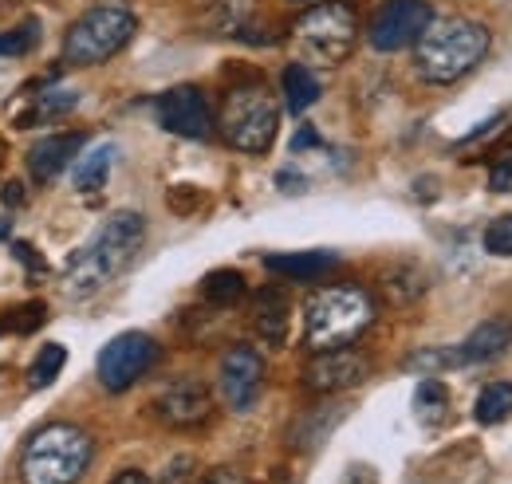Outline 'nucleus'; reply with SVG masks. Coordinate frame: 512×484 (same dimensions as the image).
<instances>
[{"label":"nucleus","mask_w":512,"mask_h":484,"mask_svg":"<svg viewBox=\"0 0 512 484\" xmlns=\"http://www.w3.org/2000/svg\"><path fill=\"white\" fill-rule=\"evenodd\" d=\"M146 241V221L138 213H115L91 241L83 244L64 268V292L71 300H87L103 292L115 276H123Z\"/></svg>","instance_id":"obj_1"},{"label":"nucleus","mask_w":512,"mask_h":484,"mask_svg":"<svg viewBox=\"0 0 512 484\" xmlns=\"http://www.w3.org/2000/svg\"><path fill=\"white\" fill-rule=\"evenodd\" d=\"M280 83H284L288 111H296V115H304V111L320 99V79H316V71H312L308 63H288Z\"/></svg>","instance_id":"obj_20"},{"label":"nucleus","mask_w":512,"mask_h":484,"mask_svg":"<svg viewBox=\"0 0 512 484\" xmlns=\"http://www.w3.org/2000/svg\"><path fill=\"white\" fill-rule=\"evenodd\" d=\"M509 347H512V319H489V323H481V327L461 343V359H465V366L489 363V359L505 355Z\"/></svg>","instance_id":"obj_17"},{"label":"nucleus","mask_w":512,"mask_h":484,"mask_svg":"<svg viewBox=\"0 0 512 484\" xmlns=\"http://www.w3.org/2000/svg\"><path fill=\"white\" fill-rule=\"evenodd\" d=\"M111 166H115V146L107 142V146H95V150H87L79 162H75V189L79 193H99L107 178H111Z\"/></svg>","instance_id":"obj_21"},{"label":"nucleus","mask_w":512,"mask_h":484,"mask_svg":"<svg viewBox=\"0 0 512 484\" xmlns=\"http://www.w3.org/2000/svg\"><path fill=\"white\" fill-rule=\"evenodd\" d=\"M0 241H8V221H0Z\"/></svg>","instance_id":"obj_39"},{"label":"nucleus","mask_w":512,"mask_h":484,"mask_svg":"<svg viewBox=\"0 0 512 484\" xmlns=\"http://www.w3.org/2000/svg\"><path fill=\"white\" fill-rule=\"evenodd\" d=\"M193 469H197V461H193V457H178V461H170V465H166L162 484H186L193 477Z\"/></svg>","instance_id":"obj_33"},{"label":"nucleus","mask_w":512,"mask_h":484,"mask_svg":"<svg viewBox=\"0 0 512 484\" xmlns=\"http://www.w3.org/2000/svg\"><path fill=\"white\" fill-rule=\"evenodd\" d=\"M201 484H249L237 469H217V473H209Z\"/></svg>","instance_id":"obj_35"},{"label":"nucleus","mask_w":512,"mask_h":484,"mask_svg":"<svg viewBox=\"0 0 512 484\" xmlns=\"http://www.w3.org/2000/svg\"><path fill=\"white\" fill-rule=\"evenodd\" d=\"M304 146H320V134L316 130H300L296 142H292V150H304Z\"/></svg>","instance_id":"obj_37"},{"label":"nucleus","mask_w":512,"mask_h":484,"mask_svg":"<svg viewBox=\"0 0 512 484\" xmlns=\"http://www.w3.org/2000/svg\"><path fill=\"white\" fill-rule=\"evenodd\" d=\"M162 347L142 335V331H127V335H115L103 351H99V382L111 390V394H123L130 390L138 378H146V370L158 363Z\"/></svg>","instance_id":"obj_9"},{"label":"nucleus","mask_w":512,"mask_h":484,"mask_svg":"<svg viewBox=\"0 0 512 484\" xmlns=\"http://www.w3.org/2000/svg\"><path fill=\"white\" fill-rule=\"evenodd\" d=\"M64 363H67L64 347H60V343H48V347L32 359V366H28V386H32V390L52 386V382H56V374L64 370Z\"/></svg>","instance_id":"obj_27"},{"label":"nucleus","mask_w":512,"mask_h":484,"mask_svg":"<svg viewBox=\"0 0 512 484\" xmlns=\"http://www.w3.org/2000/svg\"><path fill=\"white\" fill-rule=\"evenodd\" d=\"M12 252H16V260H20V264H24V268H28V272H36V276H40V272H44V260H40V256H36V248H32V244L16 241V244H12Z\"/></svg>","instance_id":"obj_34"},{"label":"nucleus","mask_w":512,"mask_h":484,"mask_svg":"<svg viewBox=\"0 0 512 484\" xmlns=\"http://www.w3.org/2000/svg\"><path fill=\"white\" fill-rule=\"evenodd\" d=\"M24 201V193H20V185L16 182H8L4 185V205H20Z\"/></svg>","instance_id":"obj_38"},{"label":"nucleus","mask_w":512,"mask_h":484,"mask_svg":"<svg viewBox=\"0 0 512 484\" xmlns=\"http://www.w3.org/2000/svg\"><path fill=\"white\" fill-rule=\"evenodd\" d=\"M158 122L178 134V138H209L213 134V111H209V99L201 95V87H170L162 99H158Z\"/></svg>","instance_id":"obj_12"},{"label":"nucleus","mask_w":512,"mask_h":484,"mask_svg":"<svg viewBox=\"0 0 512 484\" xmlns=\"http://www.w3.org/2000/svg\"><path fill=\"white\" fill-rule=\"evenodd\" d=\"M166 205H170V213L190 217V213L201 209V189H197V185H174V189L166 193Z\"/></svg>","instance_id":"obj_31"},{"label":"nucleus","mask_w":512,"mask_h":484,"mask_svg":"<svg viewBox=\"0 0 512 484\" xmlns=\"http://www.w3.org/2000/svg\"><path fill=\"white\" fill-rule=\"evenodd\" d=\"M288 319H292V300H288V292H284V288L268 284V288H260V292H256L253 327L268 347H284V339H288Z\"/></svg>","instance_id":"obj_14"},{"label":"nucleus","mask_w":512,"mask_h":484,"mask_svg":"<svg viewBox=\"0 0 512 484\" xmlns=\"http://www.w3.org/2000/svg\"><path fill=\"white\" fill-rule=\"evenodd\" d=\"M201 296L213 307H233V303L245 300V276L233 272V268H217L201 280Z\"/></svg>","instance_id":"obj_24"},{"label":"nucleus","mask_w":512,"mask_h":484,"mask_svg":"<svg viewBox=\"0 0 512 484\" xmlns=\"http://www.w3.org/2000/svg\"><path fill=\"white\" fill-rule=\"evenodd\" d=\"M95 441L79 425H44L28 437L20 453V481L24 484H75L91 469Z\"/></svg>","instance_id":"obj_3"},{"label":"nucleus","mask_w":512,"mask_h":484,"mask_svg":"<svg viewBox=\"0 0 512 484\" xmlns=\"http://www.w3.org/2000/svg\"><path fill=\"white\" fill-rule=\"evenodd\" d=\"M434 20L438 16L430 0H386L367 28V40L375 52H402V48H414Z\"/></svg>","instance_id":"obj_8"},{"label":"nucleus","mask_w":512,"mask_h":484,"mask_svg":"<svg viewBox=\"0 0 512 484\" xmlns=\"http://www.w3.org/2000/svg\"><path fill=\"white\" fill-rule=\"evenodd\" d=\"M44 319H48V307H44V303H20V307L4 311V319H0V331H16V335H28V331H36Z\"/></svg>","instance_id":"obj_28"},{"label":"nucleus","mask_w":512,"mask_h":484,"mask_svg":"<svg viewBox=\"0 0 512 484\" xmlns=\"http://www.w3.org/2000/svg\"><path fill=\"white\" fill-rule=\"evenodd\" d=\"M406 366H410V370H418V374H426V378H438L442 370H457V366H465V359H461V347H426V351L410 355Z\"/></svg>","instance_id":"obj_26"},{"label":"nucleus","mask_w":512,"mask_h":484,"mask_svg":"<svg viewBox=\"0 0 512 484\" xmlns=\"http://www.w3.org/2000/svg\"><path fill=\"white\" fill-rule=\"evenodd\" d=\"M375 323V300L355 284H331L308 300L304 339L312 351L351 347Z\"/></svg>","instance_id":"obj_4"},{"label":"nucleus","mask_w":512,"mask_h":484,"mask_svg":"<svg viewBox=\"0 0 512 484\" xmlns=\"http://www.w3.org/2000/svg\"><path fill=\"white\" fill-rule=\"evenodd\" d=\"M111 484H150V477H146L142 469H123V473H115Z\"/></svg>","instance_id":"obj_36"},{"label":"nucleus","mask_w":512,"mask_h":484,"mask_svg":"<svg viewBox=\"0 0 512 484\" xmlns=\"http://www.w3.org/2000/svg\"><path fill=\"white\" fill-rule=\"evenodd\" d=\"M489 189H493V193H512V154L497 158V166H493V174H489Z\"/></svg>","instance_id":"obj_32"},{"label":"nucleus","mask_w":512,"mask_h":484,"mask_svg":"<svg viewBox=\"0 0 512 484\" xmlns=\"http://www.w3.org/2000/svg\"><path fill=\"white\" fill-rule=\"evenodd\" d=\"M418 48V75L426 83H457L489 56V28L469 16H446L426 28Z\"/></svg>","instance_id":"obj_2"},{"label":"nucleus","mask_w":512,"mask_h":484,"mask_svg":"<svg viewBox=\"0 0 512 484\" xmlns=\"http://www.w3.org/2000/svg\"><path fill=\"white\" fill-rule=\"evenodd\" d=\"M217 386H221V398L229 410H237V414L253 410L260 390H264V359L253 347H229L221 359V370H217Z\"/></svg>","instance_id":"obj_10"},{"label":"nucleus","mask_w":512,"mask_h":484,"mask_svg":"<svg viewBox=\"0 0 512 484\" xmlns=\"http://www.w3.org/2000/svg\"><path fill=\"white\" fill-rule=\"evenodd\" d=\"M292 40L300 48V56L320 67H335L355 52L359 40V12L351 0H323L312 4L304 16H296L292 24Z\"/></svg>","instance_id":"obj_7"},{"label":"nucleus","mask_w":512,"mask_h":484,"mask_svg":"<svg viewBox=\"0 0 512 484\" xmlns=\"http://www.w3.org/2000/svg\"><path fill=\"white\" fill-rule=\"evenodd\" d=\"M154 414L170 429H197L209 422L213 414V394L201 378H174L158 398H154Z\"/></svg>","instance_id":"obj_11"},{"label":"nucleus","mask_w":512,"mask_h":484,"mask_svg":"<svg viewBox=\"0 0 512 484\" xmlns=\"http://www.w3.org/2000/svg\"><path fill=\"white\" fill-rule=\"evenodd\" d=\"M24 99H28V111L16 115L20 126H40V122L64 119L79 107V91H67V87H44V95H24Z\"/></svg>","instance_id":"obj_19"},{"label":"nucleus","mask_w":512,"mask_h":484,"mask_svg":"<svg viewBox=\"0 0 512 484\" xmlns=\"http://www.w3.org/2000/svg\"><path fill=\"white\" fill-rule=\"evenodd\" d=\"M79 150H83V134H48L28 150V170L36 182H52L71 166V158H79Z\"/></svg>","instance_id":"obj_15"},{"label":"nucleus","mask_w":512,"mask_h":484,"mask_svg":"<svg viewBox=\"0 0 512 484\" xmlns=\"http://www.w3.org/2000/svg\"><path fill=\"white\" fill-rule=\"evenodd\" d=\"M217 130L233 150L264 154L280 130V107H276V95L268 91V83L249 79V83L229 87L221 115H217Z\"/></svg>","instance_id":"obj_5"},{"label":"nucleus","mask_w":512,"mask_h":484,"mask_svg":"<svg viewBox=\"0 0 512 484\" xmlns=\"http://www.w3.org/2000/svg\"><path fill=\"white\" fill-rule=\"evenodd\" d=\"M383 296L394 307H406V303L422 300L426 296V272L414 268V264H394L383 276Z\"/></svg>","instance_id":"obj_22"},{"label":"nucleus","mask_w":512,"mask_h":484,"mask_svg":"<svg viewBox=\"0 0 512 484\" xmlns=\"http://www.w3.org/2000/svg\"><path fill=\"white\" fill-rule=\"evenodd\" d=\"M485 252H493V256H512V213L489 221V229H485Z\"/></svg>","instance_id":"obj_30"},{"label":"nucleus","mask_w":512,"mask_h":484,"mask_svg":"<svg viewBox=\"0 0 512 484\" xmlns=\"http://www.w3.org/2000/svg\"><path fill=\"white\" fill-rule=\"evenodd\" d=\"M473 418L481 425H501L512 418V382H489L477 402H473Z\"/></svg>","instance_id":"obj_23"},{"label":"nucleus","mask_w":512,"mask_h":484,"mask_svg":"<svg viewBox=\"0 0 512 484\" xmlns=\"http://www.w3.org/2000/svg\"><path fill=\"white\" fill-rule=\"evenodd\" d=\"M367 374H371V363L359 351L335 347V351H316L312 355V363L304 366V386L312 394H339V390L359 386Z\"/></svg>","instance_id":"obj_13"},{"label":"nucleus","mask_w":512,"mask_h":484,"mask_svg":"<svg viewBox=\"0 0 512 484\" xmlns=\"http://www.w3.org/2000/svg\"><path fill=\"white\" fill-rule=\"evenodd\" d=\"M138 32V16L130 4L111 0L91 12H83L64 36V63L67 67H99L111 56H119Z\"/></svg>","instance_id":"obj_6"},{"label":"nucleus","mask_w":512,"mask_h":484,"mask_svg":"<svg viewBox=\"0 0 512 484\" xmlns=\"http://www.w3.org/2000/svg\"><path fill=\"white\" fill-rule=\"evenodd\" d=\"M36 44H40V24L36 20H24L20 28L0 32V56H28Z\"/></svg>","instance_id":"obj_29"},{"label":"nucleus","mask_w":512,"mask_h":484,"mask_svg":"<svg viewBox=\"0 0 512 484\" xmlns=\"http://www.w3.org/2000/svg\"><path fill=\"white\" fill-rule=\"evenodd\" d=\"M414 414L422 425H442L449 418V390L446 382L438 378H426L418 390H414Z\"/></svg>","instance_id":"obj_25"},{"label":"nucleus","mask_w":512,"mask_h":484,"mask_svg":"<svg viewBox=\"0 0 512 484\" xmlns=\"http://www.w3.org/2000/svg\"><path fill=\"white\" fill-rule=\"evenodd\" d=\"M335 264H339V256L323 252V248H316V252H276V256H264L268 272H276L284 280H296V284H316Z\"/></svg>","instance_id":"obj_16"},{"label":"nucleus","mask_w":512,"mask_h":484,"mask_svg":"<svg viewBox=\"0 0 512 484\" xmlns=\"http://www.w3.org/2000/svg\"><path fill=\"white\" fill-rule=\"evenodd\" d=\"M256 24V0H213L205 12V28L213 36H245Z\"/></svg>","instance_id":"obj_18"}]
</instances>
